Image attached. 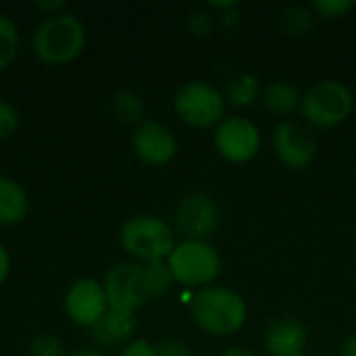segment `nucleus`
I'll list each match as a JSON object with an SVG mask.
<instances>
[{"instance_id":"obj_1","label":"nucleus","mask_w":356,"mask_h":356,"mask_svg":"<svg viewBox=\"0 0 356 356\" xmlns=\"http://www.w3.org/2000/svg\"><path fill=\"white\" fill-rule=\"evenodd\" d=\"M194 323L211 336H232L246 323L248 309L240 294L221 286L202 288L190 302Z\"/></svg>"},{"instance_id":"obj_2","label":"nucleus","mask_w":356,"mask_h":356,"mask_svg":"<svg viewBox=\"0 0 356 356\" xmlns=\"http://www.w3.org/2000/svg\"><path fill=\"white\" fill-rule=\"evenodd\" d=\"M86 46V27L73 13L46 17L31 33V50L46 65L75 60Z\"/></svg>"},{"instance_id":"obj_3","label":"nucleus","mask_w":356,"mask_h":356,"mask_svg":"<svg viewBox=\"0 0 356 356\" xmlns=\"http://www.w3.org/2000/svg\"><path fill=\"white\" fill-rule=\"evenodd\" d=\"M121 246L138 261H167L175 248L173 227L152 215H136L127 219L119 234Z\"/></svg>"},{"instance_id":"obj_4","label":"nucleus","mask_w":356,"mask_h":356,"mask_svg":"<svg viewBox=\"0 0 356 356\" xmlns=\"http://www.w3.org/2000/svg\"><path fill=\"white\" fill-rule=\"evenodd\" d=\"M167 265L177 284L200 288L221 273V257L207 240H184L167 257Z\"/></svg>"},{"instance_id":"obj_5","label":"nucleus","mask_w":356,"mask_h":356,"mask_svg":"<svg viewBox=\"0 0 356 356\" xmlns=\"http://www.w3.org/2000/svg\"><path fill=\"white\" fill-rule=\"evenodd\" d=\"M353 111L350 90L334 79L319 81L300 98L302 117L317 127H334L342 123Z\"/></svg>"},{"instance_id":"obj_6","label":"nucleus","mask_w":356,"mask_h":356,"mask_svg":"<svg viewBox=\"0 0 356 356\" xmlns=\"http://www.w3.org/2000/svg\"><path fill=\"white\" fill-rule=\"evenodd\" d=\"M175 113L190 127L219 125L225 117L223 94L207 81H188L175 94Z\"/></svg>"},{"instance_id":"obj_7","label":"nucleus","mask_w":356,"mask_h":356,"mask_svg":"<svg viewBox=\"0 0 356 356\" xmlns=\"http://www.w3.org/2000/svg\"><path fill=\"white\" fill-rule=\"evenodd\" d=\"M102 286L106 292L108 309L136 313L146 302H150L144 284V271L138 263H119L111 267Z\"/></svg>"},{"instance_id":"obj_8","label":"nucleus","mask_w":356,"mask_h":356,"mask_svg":"<svg viewBox=\"0 0 356 356\" xmlns=\"http://www.w3.org/2000/svg\"><path fill=\"white\" fill-rule=\"evenodd\" d=\"M63 307L67 317L75 325L92 330L100 321V317L108 311L104 286L94 277H79L65 292Z\"/></svg>"},{"instance_id":"obj_9","label":"nucleus","mask_w":356,"mask_h":356,"mask_svg":"<svg viewBox=\"0 0 356 356\" xmlns=\"http://www.w3.org/2000/svg\"><path fill=\"white\" fill-rule=\"evenodd\" d=\"M215 148L232 163H248L261 148V131L246 117H227L217 125Z\"/></svg>"},{"instance_id":"obj_10","label":"nucleus","mask_w":356,"mask_h":356,"mask_svg":"<svg viewBox=\"0 0 356 356\" xmlns=\"http://www.w3.org/2000/svg\"><path fill=\"white\" fill-rule=\"evenodd\" d=\"M175 227L188 236V240H204L217 229L219 209L209 194H186L173 211Z\"/></svg>"},{"instance_id":"obj_11","label":"nucleus","mask_w":356,"mask_h":356,"mask_svg":"<svg viewBox=\"0 0 356 356\" xmlns=\"http://www.w3.org/2000/svg\"><path fill=\"white\" fill-rule=\"evenodd\" d=\"M273 148L280 161L294 171L307 169L317 154L315 138L305 125L296 121H284L277 125L273 134Z\"/></svg>"},{"instance_id":"obj_12","label":"nucleus","mask_w":356,"mask_h":356,"mask_svg":"<svg viewBox=\"0 0 356 356\" xmlns=\"http://www.w3.org/2000/svg\"><path fill=\"white\" fill-rule=\"evenodd\" d=\"M131 148L140 161L152 167L167 165L175 152L177 142L169 127L159 121H142L131 134Z\"/></svg>"},{"instance_id":"obj_13","label":"nucleus","mask_w":356,"mask_h":356,"mask_svg":"<svg viewBox=\"0 0 356 356\" xmlns=\"http://www.w3.org/2000/svg\"><path fill=\"white\" fill-rule=\"evenodd\" d=\"M136 327H138L136 313L108 309L100 317V321L92 327V338L100 346H117L127 342L134 336Z\"/></svg>"},{"instance_id":"obj_14","label":"nucleus","mask_w":356,"mask_h":356,"mask_svg":"<svg viewBox=\"0 0 356 356\" xmlns=\"http://www.w3.org/2000/svg\"><path fill=\"white\" fill-rule=\"evenodd\" d=\"M307 327L294 319H282L275 321L267 334H265V346L273 356H286L294 355V353H302L305 344H307Z\"/></svg>"},{"instance_id":"obj_15","label":"nucleus","mask_w":356,"mask_h":356,"mask_svg":"<svg viewBox=\"0 0 356 356\" xmlns=\"http://www.w3.org/2000/svg\"><path fill=\"white\" fill-rule=\"evenodd\" d=\"M29 213V196L25 188L0 175V225H17Z\"/></svg>"},{"instance_id":"obj_16","label":"nucleus","mask_w":356,"mask_h":356,"mask_svg":"<svg viewBox=\"0 0 356 356\" xmlns=\"http://www.w3.org/2000/svg\"><path fill=\"white\" fill-rule=\"evenodd\" d=\"M265 106L273 113V115H290L296 108H300V94L298 90L288 83V81H273L269 83V88L265 90Z\"/></svg>"},{"instance_id":"obj_17","label":"nucleus","mask_w":356,"mask_h":356,"mask_svg":"<svg viewBox=\"0 0 356 356\" xmlns=\"http://www.w3.org/2000/svg\"><path fill=\"white\" fill-rule=\"evenodd\" d=\"M142 271H144V284H146V292L152 298H159L163 296L165 292L171 290L173 286V275H171V269L167 265V261H150V263H144L142 265Z\"/></svg>"},{"instance_id":"obj_18","label":"nucleus","mask_w":356,"mask_h":356,"mask_svg":"<svg viewBox=\"0 0 356 356\" xmlns=\"http://www.w3.org/2000/svg\"><path fill=\"white\" fill-rule=\"evenodd\" d=\"M257 96H259V79L254 75H250V73L236 75L227 83L225 98L234 106H250L257 100Z\"/></svg>"},{"instance_id":"obj_19","label":"nucleus","mask_w":356,"mask_h":356,"mask_svg":"<svg viewBox=\"0 0 356 356\" xmlns=\"http://www.w3.org/2000/svg\"><path fill=\"white\" fill-rule=\"evenodd\" d=\"M19 52V29L15 21L0 13V69H6Z\"/></svg>"},{"instance_id":"obj_20","label":"nucleus","mask_w":356,"mask_h":356,"mask_svg":"<svg viewBox=\"0 0 356 356\" xmlns=\"http://www.w3.org/2000/svg\"><path fill=\"white\" fill-rule=\"evenodd\" d=\"M113 113L123 123H142L144 117V102L134 92H119L113 98Z\"/></svg>"},{"instance_id":"obj_21","label":"nucleus","mask_w":356,"mask_h":356,"mask_svg":"<svg viewBox=\"0 0 356 356\" xmlns=\"http://www.w3.org/2000/svg\"><path fill=\"white\" fill-rule=\"evenodd\" d=\"M311 21H313L311 13L302 6H290L282 15V25L292 35H302L311 27Z\"/></svg>"},{"instance_id":"obj_22","label":"nucleus","mask_w":356,"mask_h":356,"mask_svg":"<svg viewBox=\"0 0 356 356\" xmlns=\"http://www.w3.org/2000/svg\"><path fill=\"white\" fill-rule=\"evenodd\" d=\"M27 355L29 356H65V348H63V342H60L54 334H42V336H35V338L29 342Z\"/></svg>"},{"instance_id":"obj_23","label":"nucleus","mask_w":356,"mask_h":356,"mask_svg":"<svg viewBox=\"0 0 356 356\" xmlns=\"http://www.w3.org/2000/svg\"><path fill=\"white\" fill-rule=\"evenodd\" d=\"M353 6H355L353 0H315V4H313V8L325 19L344 17Z\"/></svg>"},{"instance_id":"obj_24","label":"nucleus","mask_w":356,"mask_h":356,"mask_svg":"<svg viewBox=\"0 0 356 356\" xmlns=\"http://www.w3.org/2000/svg\"><path fill=\"white\" fill-rule=\"evenodd\" d=\"M17 125H19V115L15 106L8 100L0 98V140H6L8 136H13Z\"/></svg>"},{"instance_id":"obj_25","label":"nucleus","mask_w":356,"mask_h":356,"mask_svg":"<svg viewBox=\"0 0 356 356\" xmlns=\"http://www.w3.org/2000/svg\"><path fill=\"white\" fill-rule=\"evenodd\" d=\"M117 356H156V346H152L148 340H131Z\"/></svg>"},{"instance_id":"obj_26","label":"nucleus","mask_w":356,"mask_h":356,"mask_svg":"<svg viewBox=\"0 0 356 356\" xmlns=\"http://www.w3.org/2000/svg\"><path fill=\"white\" fill-rule=\"evenodd\" d=\"M211 27H213V21L207 13H194L190 17V29L196 33V35H209L211 33Z\"/></svg>"},{"instance_id":"obj_27","label":"nucleus","mask_w":356,"mask_h":356,"mask_svg":"<svg viewBox=\"0 0 356 356\" xmlns=\"http://www.w3.org/2000/svg\"><path fill=\"white\" fill-rule=\"evenodd\" d=\"M156 356H192V353L179 342H165L156 346Z\"/></svg>"},{"instance_id":"obj_28","label":"nucleus","mask_w":356,"mask_h":356,"mask_svg":"<svg viewBox=\"0 0 356 356\" xmlns=\"http://www.w3.org/2000/svg\"><path fill=\"white\" fill-rule=\"evenodd\" d=\"M35 6L40 8V10H44V13H48V17H52V15H58V13H65V8H67V2L65 0H56V2H35Z\"/></svg>"},{"instance_id":"obj_29","label":"nucleus","mask_w":356,"mask_h":356,"mask_svg":"<svg viewBox=\"0 0 356 356\" xmlns=\"http://www.w3.org/2000/svg\"><path fill=\"white\" fill-rule=\"evenodd\" d=\"M8 271H10V257H8L6 248L0 244V286L6 282V277H8Z\"/></svg>"},{"instance_id":"obj_30","label":"nucleus","mask_w":356,"mask_h":356,"mask_svg":"<svg viewBox=\"0 0 356 356\" xmlns=\"http://www.w3.org/2000/svg\"><path fill=\"white\" fill-rule=\"evenodd\" d=\"M340 356H356V332L344 342V346L340 350Z\"/></svg>"},{"instance_id":"obj_31","label":"nucleus","mask_w":356,"mask_h":356,"mask_svg":"<svg viewBox=\"0 0 356 356\" xmlns=\"http://www.w3.org/2000/svg\"><path fill=\"white\" fill-rule=\"evenodd\" d=\"M221 356H254L250 350H246V348H240V346H234V348H229V350H225Z\"/></svg>"},{"instance_id":"obj_32","label":"nucleus","mask_w":356,"mask_h":356,"mask_svg":"<svg viewBox=\"0 0 356 356\" xmlns=\"http://www.w3.org/2000/svg\"><path fill=\"white\" fill-rule=\"evenodd\" d=\"M65 356H106L102 355V353H98V350H73V353H69V355Z\"/></svg>"},{"instance_id":"obj_33","label":"nucleus","mask_w":356,"mask_h":356,"mask_svg":"<svg viewBox=\"0 0 356 356\" xmlns=\"http://www.w3.org/2000/svg\"><path fill=\"white\" fill-rule=\"evenodd\" d=\"M286 356H307L305 353H294V355H286Z\"/></svg>"}]
</instances>
